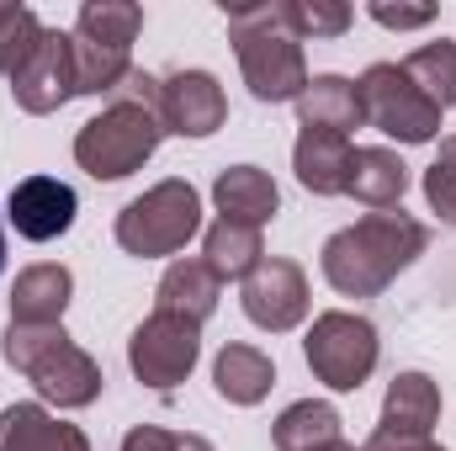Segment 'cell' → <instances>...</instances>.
Instances as JSON below:
<instances>
[{
  "instance_id": "277c9868",
  "label": "cell",
  "mask_w": 456,
  "mask_h": 451,
  "mask_svg": "<svg viewBox=\"0 0 456 451\" xmlns=\"http://www.w3.org/2000/svg\"><path fill=\"white\" fill-rule=\"evenodd\" d=\"M159 138H165V127H159L154 107H143V102H107L75 133V165L91 181H122V176H133V170H143L154 160Z\"/></svg>"
},
{
  "instance_id": "30bf717a",
  "label": "cell",
  "mask_w": 456,
  "mask_h": 451,
  "mask_svg": "<svg viewBox=\"0 0 456 451\" xmlns=\"http://www.w3.org/2000/svg\"><path fill=\"white\" fill-rule=\"evenodd\" d=\"M11 96H16V107L27 117H48V112H59L64 102L80 96L75 91V48H69V32H59V27L43 32L37 53L11 75Z\"/></svg>"
},
{
  "instance_id": "7c38bea8",
  "label": "cell",
  "mask_w": 456,
  "mask_h": 451,
  "mask_svg": "<svg viewBox=\"0 0 456 451\" xmlns=\"http://www.w3.org/2000/svg\"><path fill=\"white\" fill-rule=\"evenodd\" d=\"M75 213H80V197H75V186H64L59 176H27V181H16L11 197H5L11 228H16L21 239H32V244H48V239H59V234H69V228H75Z\"/></svg>"
},
{
  "instance_id": "3957f363",
  "label": "cell",
  "mask_w": 456,
  "mask_h": 451,
  "mask_svg": "<svg viewBox=\"0 0 456 451\" xmlns=\"http://www.w3.org/2000/svg\"><path fill=\"white\" fill-rule=\"evenodd\" d=\"M5 366H16L37 398L59 409H91L107 388L91 350H80L64 324H5Z\"/></svg>"
},
{
  "instance_id": "cb8c5ba5",
  "label": "cell",
  "mask_w": 456,
  "mask_h": 451,
  "mask_svg": "<svg viewBox=\"0 0 456 451\" xmlns=\"http://www.w3.org/2000/svg\"><path fill=\"white\" fill-rule=\"evenodd\" d=\"M138 27H143V5H133V0H86L80 16H75V37L80 43L117 48V53H133Z\"/></svg>"
},
{
  "instance_id": "1f68e13d",
  "label": "cell",
  "mask_w": 456,
  "mask_h": 451,
  "mask_svg": "<svg viewBox=\"0 0 456 451\" xmlns=\"http://www.w3.org/2000/svg\"><path fill=\"white\" fill-rule=\"evenodd\" d=\"M441 160H446V165H456V133L446 138V144H441Z\"/></svg>"
},
{
  "instance_id": "44dd1931",
  "label": "cell",
  "mask_w": 456,
  "mask_h": 451,
  "mask_svg": "<svg viewBox=\"0 0 456 451\" xmlns=\"http://www.w3.org/2000/svg\"><path fill=\"white\" fill-rule=\"evenodd\" d=\"M271 382H276V366H271V356L255 350V345H239V340H233V345L218 350V361H213V388H218L224 404L255 409V404L271 393Z\"/></svg>"
},
{
  "instance_id": "9c48e42d",
  "label": "cell",
  "mask_w": 456,
  "mask_h": 451,
  "mask_svg": "<svg viewBox=\"0 0 456 451\" xmlns=\"http://www.w3.org/2000/svg\"><path fill=\"white\" fill-rule=\"evenodd\" d=\"M239 303H244V319L265 335H287L308 319V276L297 260H281V255H265L244 282H239Z\"/></svg>"
},
{
  "instance_id": "2e32d148",
  "label": "cell",
  "mask_w": 456,
  "mask_h": 451,
  "mask_svg": "<svg viewBox=\"0 0 456 451\" xmlns=\"http://www.w3.org/2000/svg\"><path fill=\"white\" fill-rule=\"evenodd\" d=\"M213 202H218V218L249 224V228L271 224L281 213V192H276V181L260 165H228L224 176L213 181Z\"/></svg>"
},
{
  "instance_id": "4dcf8cb0",
  "label": "cell",
  "mask_w": 456,
  "mask_h": 451,
  "mask_svg": "<svg viewBox=\"0 0 456 451\" xmlns=\"http://www.w3.org/2000/svg\"><path fill=\"white\" fill-rule=\"evenodd\" d=\"M361 451H446L436 447V441H403V436H382V430H371V441Z\"/></svg>"
},
{
  "instance_id": "7402d4cb",
  "label": "cell",
  "mask_w": 456,
  "mask_h": 451,
  "mask_svg": "<svg viewBox=\"0 0 456 451\" xmlns=\"http://www.w3.org/2000/svg\"><path fill=\"white\" fill-rule=\"evenodd\" d=\"M340 409L324 404V398H297L276 414L271 425V441L276 451H319V447H335L340 441Z\"/></svg>"
},
{
  "instance_id": "8fae6325",
  "label": "cell",
  "mask_w": 456,
  "mask_h": 451,
  "mask_svg": "<svg viewBox=\"0 0 456 451\" xmlns=\"http://www.w3.org/2000/svg\"><path fill=\"white\" fill-rule=\"evenodd\" d=\"M154 112H159V127H165V133L213 138V133L228 122V96L208 70H175V75L159 80Z\"/></svg>"
},
{
  "instance_id": "d6986e66",
  "label": "cell",
  "mask_w": 456,
  "mask_h": 451,
  "mask_svg": "<svg viewBox=\"0 0 456 451\" xmlns=\"http://www.w3.org/2000/svg\"><path fill=\"white\" fill-rule=\"evenodd\" d=\"M297 122H303V127H319V133L350 138V127L366 122V117H361V91H355V80H345V75H314V80L303 86V96H297Z\"/></svg>"
},
{
  "instance_id": "5b68a950",
  "label": "cell",
  "mask_w": 456,
  "mask_h": 451,
  "mask_svg": "<svg viewBox=\"0 0 456 451\" xmlns=\"http://www.w3.org/2000/svg\"><path fill=\"white\" fill-rule=\"evenodd\" d=\"M202 228V197L191 181L170 176L159 186H149L143 197H133L117 213V244L138 260H159V255H181Z\"/></svg>"
},
{
  "instance_id": "ffe728a7",
  "label": "cell",
  "mask_w": 456,
  "mask_h": 451,
  "mask_svg": "<svg viewBox=\"0 0 456 451\" xmlns=\"http://www.w3.org/2000/svg\"><path fill=\"white\" fill-rule=\"evenodd\" d=\"M403 192H409V165L393 149H355L350 154V186H345V197H355L371 213H387V208L403 202Z\"/></svg>"
},
{
  "instance_id": "5bb4252c",
  "label": "cell",
  "mask_w": 456,
  "mask_h": 451,
  "mask_svg": "<svg viewBox=\"0 0 456 451\" xmlns=\"http://www.w3.org/2000/svg\"><path fill=\"white\" fill-rule=\"evenodd\" d=\"M218 276L208 271V260H170L159 287H154V314H175V319H191V324H208L213 308H218Z\"/></svg>"
},
{
  "instance_id": "83f0119b",
  "label": "cell",
  "mask_w": 456,
  "mask_h": 451,
  "mask_svg": "<svg viewBox=\"0 0 456 451\" xmlns=\"http://www.w3.org/2000/svg\"><path fill=\"white\" fill-rule=\"evenodd\" d=\"M122 451H213V441L186 436V430H165V425H133L122 436Z\"/></svg>"
},
{
  "instance_id": "d6a6232c",
  "label": "cell",
  "mask_w": 456,
  "mask_h": 451,
  "mask_svg": "<svg viewBox=\"0 0 456 451\" xmlns=\"http://www.w3.org/2000/svg\"><path fill=\"white\" fill-rule=\"evenodd\" d=\"M319 451H361V447H350V441H335V447H319Z\"/></svg>"
},
{
  "instance_id": "f1b7e54d",
  "label": "cell",
  "mask_w": 456,
  "mask_h": 451,
  "mask_svg": "<svg viewBox=\"0 0 456 451\" xmlns=\"http://www.w3.org/2000/svg\"><path fill=\"white\" fill-rule=\"evenodd\" d=\"M425 202H430V213H441V224L456 228V165L436 160L425 170Z\"/></svg>"
},
{
  "instance_id": "4fadbf2b",
  "label": "cell",
  "mask_w": 456,
  "mask_h": 451,
  "mask_svg": "<svg viewBox=\"0 0 456 451\" xmlns=\"http://www.w3.org/2000/svg\"><path fill=\"white\" fill-rule=\"evenodd\" d=\"M441 420V382L425 377V372H398L387 382V398H382V436H403V441H430Z\"/></svg>"
},
{
  "instance_id": "8992f818",
  "label": "cell",
  "mask_w": 456,
  "mask_h": 451,
  "mask_svg": "<svg viewBox=\"0 0 456 451\" xmlns=\"http://www.w3.org/2000/svg\"><path fill=\"white\" fill-rule=\"evenodd\" d=\"M303 356L314 366V377L335 393H355L371 372H377V356H382V340H377V324L361 319V314H345V308H330L314 319V330L303 340Z\"/></svg>"
},
{
  "instance_id": "9a60e30c",
  "label": "cell",
  "mask_w": 456,
  "mask_h": 451,
  "mask_svg": "<svg viewBox=\"0 0 456 451\" xmlns=\"http://www.w3.org/2000/svg\"><path fill=\"white\" fill-rule=\"evenodd\" d=\"M350 154H355L350 138L303 127L297 144H292V170H297V181L314 197H345V186H350Z\"/></svg>"
},
{
  "instance_id": "603a6c76",
  "label": "cell",
  "mask_w": 456,
  "mask_h": 451,
  "mask_svg": "<svg viewBox=\"0 0 456 451\" xmlns=\"http://www.w3.org/2000/svg\"><path fill=\"white\" fill-rule=\"evenodd\" d=\"M202 260H208V271L218 276V282H244L260 260H265V244H260V228L249 224H218L202 234Z\"/></svg>"
},
{
  "instance_id": "484cf974",
  "label": "cell",
  "mask_w": 456,
  "mask_h": 451,
  "mask_svg": "<svg viewBox=\"0 0 456 451\" xmlns=\"http://www.w3.org/2000/svg\"><path fill=\"white\" fill-rule=\"evenodd\" d=\"M43 32H48V27L37 21L32 5H0V75H5V80L37 53Z\"/></svg>"
},
{
  "instance_id": "7a4b0ae2",
  "label": "cell",
  "mask_w": 456,
  "mask_h": 451,
  "mask_svg": "<svg viewBox=\"0 0 456 451\" xmlns=\"http://www.w3.org/2000/svg\"><path fill=\"white\" fill-rule=\"evenodd\" d=\"M228 43L239 53V70H244V86L255 102H297L303 86L314 80L308 75V59H303V37L287 27V11L281 0H260V5H233L228 11Z\"/></svg>"
},
{
  "instance_id": "f546056e",
  "label": "cell",
  "mask_w": 456,
  "mask_h": 451,
  "mask_svg": "<svg viewBox=\"0 0 456 451\" xmlns=\"http://www.w3.org/2000/svg\"><path fill=\"white\" fill-rule=\"evenodd\" d=\"M366 16L377 27H393V32H414V27H430L436 21V5H387V0H371Z\"/></svg>"
},
{
  "instance_id": "ac0fdd59",
  "label": "cell",
  "mask_w": 456,
  "mask_h": 451,
  "mask_svg": "<svg viewBox=\"0 0 456 451\" xmlns=\"http://www.w3.org/2000/svg\"><path fill=\"white\" fill-rule=\"evenodd\" d=\"M75 298V276L69 266H27L11 287V324H64V308Z\"/></svg>"
},
{
  "instance_id": "d4e9b609",
  "label": "cell",
  "mask_w": 456,
  "mask_h": 451,
  "mask_svg": "<svg viewBox=\"0 0 456 451\" xmlns=\"http://www.w3.org/2000/svg\"><path fill=\"white\" fill-rule=\"evenodd\" d=\"M403 75H409L441 112L456 107V43L452 37H436V43L414 48V53L403 59Z\"/></svg>"
},
{
  "instance_id": "52a82bcc",
  "label": "cell",
  "mask_w": 456,
  "mask_h": 451,
  "mask_svg": "<svg viewBox=\"0 0 456 451\" xmlns=\"http://www.w3.org/2000/svg\"><path fill=\"white\" fill-rule=\"evenodd\" d=\"M361 117L366 127L398 138V144H436L441 138V107L403 75V64H371L361 80Z\"/></svg>"
},
{
  "instance_id": "4316f807",
  "label": "cell",
  "mask_w": 456,
  "mask_h": 451,
  "mask_svg": "<svg viewBox=\"0 0 456 451\" xmlns=\"http://www.w3.org/2000/svg\"><path fill=\"white\" fill-rule=\"evenodd\" d=\"M287 11V27L297 37H345L350 32V5L345 0H281Z\"/></svg>"
},
{
  "instance_id": "836d02e7",
  "label": "cell",
  "mask_w": 456,
  "mask_h": 451,
  "mask_svg": "<svg viewBox=\"0 0 456 451\" xmlns=\"http://www.w3.org/2000/svg\"><path fill=\"white\" fill-rule=\"evenodd\" d=\"M0 271H5V228H0Z\"/></svg>"
},
{
  "instance_id": "6da1fadb",
  "label": "cell",
  "mask_w": 456,
  "mask_h": 451,
  "mask_svg": "<svg viewBox=\"0 0 456 451\" xmlns=\"http://www.w3.org/2000/svg\"><path fill=\"white\" fill-rule=\"evenodd\" d=\"M430 244V228L419 218H409L403 208L393 213H366L361 224L340 228L324 239V282L340 292V298H377L398 271H409Z\"/></svg>"
},
{
  "instance_id": "e0dca14e",
  "label": "cell",
  "mask_w": 456,
  "mask_h": 451,
  "mask_svg": "<svg viewBox=\"0 0 456 451\" xmlns=\"http://www.w3.org/2000/svg\"><path fill=\"white\" fill-rule=\"evenodd\" d=\"M0 451H91V441L43 404H11L0 409Z\"/></svg>"
},
{
  "instance_id": "ba28073f",
  "label": "cell",
  "mask_w": 456,
  "mask_h": 451,
  "mask_svg": "<svg viewBox=\"0 0 456 451\" xmlns=\"http://www.w3.org/2000/svg\"><path fill=\"white\" fill-rule=\"evenodd\" d=\"M197 356H202V324L175 319V314H149V319L133 330V340H127V366H133V377H138L143 388H154V393L181 388V382L191 377Z\"/></svg>"
}]
</instances>
